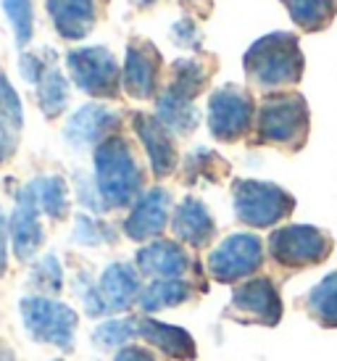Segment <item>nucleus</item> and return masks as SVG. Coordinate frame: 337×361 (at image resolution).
Masks as SVG:
<instances>
[{
  "instance_id": "1",
  "label": "nucleus",
  "mask_w": 337,
  "mask_h": 361,
  "mask_svg": "<svg viewBox=\"0 0 337 361\" xmlns=\"http://www.w3.org/2000/svg\"><path fill=\"white\" fill-rule=\"evenodd\" d=\"M248 85L264 95L288 92L300 85L306 74V56L293 32H271L258 37L243 56Z\"/></svg>"
},
{
  "instance_id": "2",
  "label": "nucleus",
  "mask_w": 337,
  "mask_h": 361,
  "mask_svg": "<svg viewBox=\"0 0 337 361\" xmlns=\"http://www.w3.org/2000/svg\"><path fill=\"white\" fill-rule=\"evenodd\" d=\"M311 132V109L298 90L264 95L258 103L253 142L277 148L282 153H298L306 148Z\"/></svg>"
},
{
  "instance_id": "3",
  "label": "nucleus",
  "mask_w": 337,
  "mask_h": 361,
  "mask_svg": "<svg viewBox=\"0 0 337 361\" xmlns=\"http://www.w3.org/2000/svg\"><path fill=\"white\" fill-rule=\"evenodd\" d=\"M95 185L106 209H124L140 195L142 169L129 142L119 135L95 148Z\"/></svg>"
},
{
  "instance_id": "4",
  "label": "nucleus",
  "mask_w": 337,
  "mask_h": 361,
  "mask_svg": "<svg viewBox=\"0 0 337 361\" xmlns=\"http://www.w3.org/2000/svg\"><path fill=\"white\" fill-rule=\"evenodd\" d=\"M335 251V238L314 224H285L269 235L266 253L282 271H303L321 267Z\"/></svg>"
},
{
  "instance_id": "5",
  "label": "nucleus",
  "mask_w": 337,
  "mask_h": 361,
  "mask_svg": "<svg viewBox=\"0 0 337 361\" xmlns=\"http://www.w3.org/2000/svg\"><path fill=\"white\" fill-rule=\"evenodd\" d=\"M232 206H235L238 221H243L245 227L269 230L293 216L295 198H293V192L274 182L235 180L232 182Z\"/></svg>"
},
{
  "instance_id": "6",
  "label": "nucleus",
  "mask_w": 337,
  "mask_h": 361,
  "mask_svg": "<svg viewBox=\"0 0 337 361\" xmlns=\"http://www.w3.org/2000/svg\"><path fill=\"white\" fill-rule=\"evenodd\" d=\"M21 324L35 343H45L61 351H71L77 341L80 317L69 303L53 301L48 295H24L19 301Z\"/></svg>"
},
{
  "instance_id": "7",
  "label": "nucleus",
  "mask_w": 337,
  "mask_h": 361,
  "mask_svg": "<svg viewBox=\"0 0 337 361\" xmlns=\"http://www.w3.org/2000/svg\"><path fill=\"white\" fill-rule=\"evenodd\" d=\"M256 101L248 87L221 85L209 98V132L219 142H238L253 135Z\"/></svg>"
},
{
  "instance_id": "8",
  "label": "nucleus",
  "mask_w": 337,
  "mask_h": 361,
  "mask_svg": "<svg viewBox=\"0 0 337 361\" xmlns=\"http://www.w3.org/2000/svg\"><path fill=\"white\" fill-rule=\"evenodd\" d=\"M264 243L253 232H235L227 235L219 243L216 248L209 253L206 267H209L211 280L221 282V285H235V282H245L264 267Z\"/></svg>"
},
{
  "instance_id": "9",
  "label": "nucleus",
  "mask_w": 337,
  "mask_h": 361,
  "mask_svg": "<svg viewBox=\"0 0 337 361\" xmlns=\"http://www.w3.org/2000/svg\"><path fill=\"white\" fill-rule=\"evenodd\" d=\"M140 271L129 264H109L95 285H87L82 293V306L87 317H106L127 311L140 298Z\"/></svg>"
},
{
  "instance_id": "10",
  "label": "nucleus",
  "mask_w": 337,
  "mask_h": 361,
  "mask_svg": "<svg viewBox=\"0 0 337 361\" xmlns=\"http://www.w3.org/2000/svg\"><path fill=\"white\" fill-rule=\"evenodd\" d=\"M71 82L92 98H116L121 90V71L114 53L103 45H90L66 53Z\"/></svg>"
},
{
  "instance_id": "11",
  "label": "nucleus",
  "mask_w": 337,
  "mask_h": 361,
  "mask_svg": "<svg viewBox=\"0 0 337 361\" xmlns=\"http://www.w3.org/2000/svg\"><path fill=\"white\" fill-rule=\"evenodd\" d=\"M282 309L285 306H282L277 282L271 277H250L232 290L227 317L243 322V324L277 327L282 319Z\"/></svg>"
},
{
  "instance_id": "12",
  "label": "nucleus",
  "mask_w": 337,
  "mask_h": 361,
  "mask_svg": "<svg viewBox=\"0 0 337 361\" xmlns=\"http://www.w3.org/2000/svg\"><path fill=\"white\" fill-rule=\"evenodd\" d=\"M161 77V53L148 40H132L127 45L121 85L135 101H148L159 90Z\"/></svg>"
},
{
  "instance_id": "13",
  "label": "nucleus",
  "mask_w": 337,
  "mask_h": 361,
  "mask_svg": "<svg viewBox=\"0 0 337 361\" xmlns=\"http://www.w3.org/2000/svg\"><path fill=\"white\" fill-rule=\"evenodd\" d=\"M121 127V116L116 111L106 109L100 103H85L82 109L71 114V119L63 127V140L71 148L85 151V148H98L100 142L114 137V132Z\"/></svg>"
},
{
  "instance_id": "14",
  "label": "nucleus",
  "mask_w": 337,
  "mask_h": 361,
  "mask_svg": "<svg viewBox=\"0 0 337 361\" xmlns=\"http://www.w3.org/2000/svg\"><path fill=\"white\" fill-rule=\"evenodd\" d=\"M8 230L11 248H13V256L19 261H30L35 253L40 251L45 232H42L40 224V206L30 192V188L19 190V195H16V206H13V214L8 219Z\"/></svg>"
},
{
  "instance_id": "15",
  "label": "nucleus",
  "mask_w": 337,
  "mask_h": 361,
  "mask_svg": "<svg viewBox=\"0 0 337 361\" xmlns=\"http://www.w3.org/2000/svg\"><path fill=\"white\" fill-rule=\"evenodd\" d=\"M168 209H171V195L164 188H150L142 192L135 203V209L124 219V235L129 240H150L159 238L168 224Z\"/></svg>"
},
{
  "instance_id": "16",
  "label": "nucleus",
  "mask_w": 337,
  "mask_h": 361,
  "mask_svg": "<svg viewBox=\"0 0 337 361\" xmlns=\"http://www.w3.org/2000/svg\"><path fill=\"white\" fill-rule=\"evenodd\" d=\"M132 127L137 132L142 148L148 153V164L156 177H168L177 169V145L171 140V132L161 124L156 116L148 114H135Z\"/></svg>"
},
{
  "instance_id": "17",
  "label": "nucleus",
  "mask_w": 337,
  "mask_h": 361,
  "mask_svg": "<svg viewBox=\"0 0 337 361\" xmlns=\"http://www.w3.org/2000/svg\"><path fill=\"white\" fill-rule=\"evenodd\" d=\"M137 269L156 280H182L190 271V256L174 240H153L137 251Z\"/></svg>"
},
{
  "instance_id": "18",
  "label": "nucleus",
  "mask_w": 337,
  "mask_h": 361,
  "mask_svg": "<svg viewBox=\"0 0 337 361\" xmlns=\"http://www.w3.org/2000/svg\"><path fill=\"white\" fill-rule=\"evenodd\" d=\"M171 230H174V238L190 248H206L216 235V221L211 216V211L206 209V203L188 195L174 209Z\"/></svg>"
},
{
  "instance_id": "19",
  "label": "nucleus",
  "mask_w": 337,
  "mask_h": 361,
  "mask_svg": "<svg viewBox=\"0 0 337 361\" xmlns=\"http://www.w3.org/2000/svg\"><path fill=\"white\" fill-rule=\"evenodd\" d=\"M48 16L63 40H85L98 19L95 0H45Z\"/></svg>"
},
{
  "instance_id": "20",
  "label": "nucleus",
  "mask_w": 337,
  "mask_h": 361,
  "mask_svg": "<svg viewBox=\"0 0 337 361\" xmlns=\"http://www.w3.org/2000/svg\"><path fill=\"white\" fill-rule=\"evenodd\" d=\"M140 338L150 345H156L161 353H166L174 361H192L195 359V341L188 330L177 324H166L159 319L140 322Z\"/></svg>"
},
{
  "instance_id": "21",
  "label": "nucleus",
  "mask_w": 337,
  "mask_h": 361,
  "mask_svg": "<svg viewBox=\"0 0 337 361\" xmlns=\"http://www.w3.org/2000/svg\"><path fill=\"white\" fill-rule=\"evenodd\" d=\"M156 119H159L171 135L185 137V135L198 130L200 114L192 101H185V98H179L174 92L164 90L159 95V101H156Z\"/></svg>"
},
{
  "instance_id": "22",
  "label": "nucleus",
  "mask_w": 337,
  "mask_h": 361,
  "mask_svg": "<svg viewBox=\"0 0 337 361\" xmlns=\"http://www.w3.org/2000/svg\"><path fill=\"white\" fill-rule=\"evenodd\" d=\"M300 32L317 35L332 27L337 19V0H279Z\"/></svg>"
},
{
  "instance_id": "23",
  "label": "nucleus",
  "mask_w": 337,
  "mask_h": 361,
  "mask_svg": "<svg viewBox=\"0 0 337 361\" xmlns=\"http://www.w3.org/2000/svg\"><path fill=\"white\" fill-rule=\"evenodd\" d=\"M306 314L324 330H337V269L319 280L311 290L300 298Z\"/></svg>"
},
{
  "instance_id": "24",
  "label": "nucleus",
  "mask_w": 337,
  "mask_h": 361,
  "mask_svg": "<svg viewBox=\"0 0 337 361\" xmlns=\"http://www.w3.org/2000/svg\"><path fill=\"white\" fill-rule=\"evenodd\" d=\"M211 71L214 69L203 59H179L171 63V80L166 90L185 101H195L209 87Z\"/></svg>"
},
{
  "instance_id": "25",
  "label": "nucleus",
  "mask_w": 337,
  "mask_h": 361,
  "mask_svg": "<svg viewBox=\"0 0 337 361\" xmlns=\"http://www.w3.org/2000/svg\"><path fill=\"white\" fill-rule=\"evenodd\" d=\"M30 192L35 195V201L40 206V211L50 219H63L69 214V188L63 177L56 174H42L27 185Z\"/></svg>"
},
{
  "instance_id": "26",
  "label": "nucleus",
  "mask_w": 337,
  "mask_h": 361,
  "mask_svg": "<svg viewBox=\"0 0 337 361\" xmlns=\"http://www.w3.org/2000/svg\"><path fill=\"white\" fill-rule=\"evenodd\" d=\"M190 295H192V288H190L188 280H153L148 288H142L137 303L142 311L156 314V311L171 309V306L190 301Z\"/></svg>"
},
{
  "instance_id": "27",
  "label": "nucleus",
  "mask_w": 337,
  "mask_h": 361,
  "mask_svg": "<svg viewBox=\"0 0 337 361\" xmlns=\"http://www.w3.org/2000/svg\"><path fill=\"white\" fill-rule=\"evenodd\" d=\"M37 101H40V109L48 119H56L63 114V109L69 106V80L63 77V71L50 63L42 80L37 82Z\"/></svg>"
},
{
  "instance_id": "28",
  "label": "nucleus",
  "mask_w": 337,
  "mask_h": 361,
  "mask_svg": "<svg viewBox=\"0 0 337 361\" xmlns=\"http://www.w3.org/2000/svg\"><path fill=\"white\" fill-rule=\"evenodd\" d=\"M229 174V161L209 148H198L185 159V180L188 185L195 182H221Z\"/></svg>"
},
{
  "instance_id": "29",
  "label": "nucleus",
  "mask_w": 337,
  "mask_h": 361,
  "mask_svg": "<svg viewBox=\"0 0 337 361\" xmlns=\"http://www.w3.org/2000/svg\"><path fill=\"white\" fill-rule=\"evenodd\" d=\"M140 335V324L135 319H106L100 322L95 332H92V343L98 348H127Z\"/></svg>"
},
{
  "instance_id": "30",
  "label": "nucleus",
  "mask_w": 337,
  "mask_h": 361,
  "mask_svg": "<svg viewBox=\"0 0 337 361\" xmlns=\"http://www.w3.org/2000/svg\"><path fill=\"white\" fill-rule=\"evenodd\" d=\"M3 11L11 21V30L19 48H27L35 35V8L32 0H3Z\"/></svg>"
},
{
  "instance_id": "31",
  "label": "nucleus",
  "mask_w": 337,
  "mask_h": 361,
  "mask_svg": "<svg viewBox=\"0 0 337 361\" xmlns=\"http://www.w3.org/2000/svg\"><path fill=\"white\" fill-rule=\"evenodd\" d=\"M30 282L35 290H40V295L45 293H59L63 288V269L61 261L56 256H42L35 267H32Z\"/></svg>"
},
{
  "instance_id": "32",
  "label": "nucleus",
  "mask_w": 337,
  "mask_h": 361,
  "mask_svg": "<svg viewBox=\"0 0 337 361\" xmlns=\"http://www.w3.org/2000/svg\"><path fill=\"white\" fill-rule=\"evenodd\" d=\"M103 240H111L109 227L103 230V224L95 221L92 216H87V214H80V216L74 219V243L87 245V248H95V245H100Z\"/></svg>"
},
{
  "instance_id": "33",
  "label": "nucleus",
  "mask_w": 337,
  "mask_h": 361,
  "mask_svg": "<svg viewBox=\"0 0 337 361\" xmlns=\"http://www.w3.org/2000/svg\"><path fill=\"white\" fill-rule=\"evenodd\" d=\"M0 116H6L13 127H21V124H24L21 98H19V92L13 90V85L6 80V74L0 77Z\"/></svg>"
},
{
  "instance_id": "34",
  "label": "nucleus",
  "mask_w": 337,
  "mask_h": 361,
  "mask_svg": "<svg viewBox=\"0 0 337 361\" xmlns=\"http://www.w3.org/2000/svg\"><path fill=\"white\" fill-rule=\"evenodd\" d=\"M171 40L177 42L179 48H188V51H200V45H203V35H200L198 24L185 16V19H179L174 27H171Z\"/></svg>"
},
{
  "instance_id": "35",
  "label": "nucleus",
  "mask_w": 337,
  "mask_h": 361,
  "mask_svg": "<svg viewBox=\"0 0 337 361\" xmlns=\"http://www.w3.org/2000/svg\"><path fill=\"white\" fill-rule=\"evenodd\" d=\"M45 61L37 56V53H21L19 56V74L24 82H30V85H37L42 80V74H45Z\"/></svg>"
},
{
  "instance_id": "36",
  "label": "nucleus",
  "mask_w": 337,
  "mask_h": 361,
  "mask_svg": "<svg viewBox=\"0 0 337 361\" xmlns=\"http://www.w3.org/2000/svg\"><path fill=\"white\" fill-rule=\"evenodd\" d=\"M19 145V127H13L6 116H0V166L16 153Z\"/></svg>"
},
{
  "instance_id": "37",
  "label": "nucleus",
  "mask_w": 337,
  "mask_h": 361,
  "mask_svg": "<svg viewBox=\"0 0 337 361\" xmlns=\"http://www.w3.org/2000/svg\"><path fill=\"white\" fill-rule=\"evenodd\" d=\"M77 192H80V203L82 206H87V209L92 211H106V206H103V201H100V192H98V185H95V180H77Z\"/></svg>"
},
{
  "instance_id": "38",
  "label": "nucleus",
  "mask_w": 337,
  "mask_h": 361,
  "mask_svg": "<svg viewBox=\"0 0 337 361\" xmlns=\"http://www.w3.org/2000/svg\"><path fill=\"white\" fill-rule=\"evenodd\" d=\"M8 245H11V230H8V219L0 209V277L6 274V267H8Z\"/></svg>"
},
{
  "instance_id": "39",
  "label": "nucleus",
  "mask_w": 337,
  "mask_h": 361,
  "mask_svg": "<svg viewBox=\"0 0 337 361\" xmlns=\"http://www.w3.org/2000/svg\"><path fill=\"white\" fill-rule=\"evenodd\" d=\"M114 361H156V356L148 351V348H140V345H127L116 353Z\"/></svg>"
},
{
  "instance_id": "40",
  "label": "nucleus",
  "mask_w": 337,
  "mask_h": 361,
  "mask_svg": "<svg viewBox=\"0 0 337 361\" xmlns=\"http://www.w3.org/2000/svg\"><path fill=\"white\" fill-rule=\"evenodd\" d=\"M185 3H190L192 8L203 11V13H209V11H211V0H185Z\"/></svg>"
},
{
  "instance_id": "41",
  "label": "nucleus",
  "mask_w": 337,
  "mask_h": 361,
  "mask_svg": "<svg viewBox=\"0 0 337 361\" xmlns=\"http://www.w3.org/2000/svg\"><path fill=\"white\" fill-rule=\"evenodd\" d=\"M150 3H153V0H142V3H140V6H150Z\"/></svg>"
},
{
  "instance_id": "42",
  "label": "nucleus",
  "mask_w": 337,
  "mask_h": 361,
  "mask_svg": "<svg viewBox=\"0 0 337 361\" xmlns=\"http://www.w3.org/2000/svg\"><path fill=\"white\" fill-rule=\"evenodd\" d=\"M53 361H63V359H53Z\"/></svg>"
},
{
  "instance_id": "43",
  "label": "nucleus",
  "mask_w": 337,
  "mask_h": 361,
  "mask_svg": "<svg viewBox=\"0 0 337 361\" xmlns=\"http://www.w3.org/2000/svg\"><path fill=\"white\" fill-rule=\"evenodd\" d=\"M0 77H3V74H0Z\"/></svg>"
}]
</instances>
